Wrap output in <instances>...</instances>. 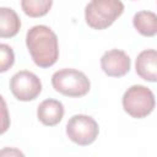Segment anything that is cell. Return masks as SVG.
<instances>
[{
  "label": "cell",
  "instance_id": "4",
  "mask_svg": "<svg viewBox=\"0 0 157 157\" xmlns=\"http://www.w3.org/2000/svg\"><path fill=\"white\" fill-rule=\"evenodd\" d=\"M123 108L132 118L142 119L152 113L156 105L153 92L142 85H134L129 87L123 94Z\"/></svg>",
  "mask_w": 157,
  "mask_h": 157
},
{
  "label": "cell",
  "instance_id": "6",
  "mask_svg": "<svg viewBox=\"0 0 157 157\" xmlns=\"http://www.w3.org/2000/svg\"><path fill=\"white\" fill-rule=\"evenodd\" d=\"M10 90L18 101L28 102L39 96L42 92V82L36 74L27 70H21L11 77Z\"/></svg>",
  "mask_w": 157,
  "mask_h": 157
},
{
  "label": "cell",
  "instance_id": "5",
  "mask_svg": "<svg viewBox=\"0 0 157 157\" xmlns=\"http://www.w3.org/2000/svg\"><path fill=\"white\" fill-rule=\"evenodd\" d=\"M99 134L97 121L85 114H76L70 118L66 124L67 137L80 146H87L96 141Z\"/></svg>",
  "mask_w": 157,
  "mask_h": 157
},
{
  "label": "cell",
  "instance_id": "13",
  "mask_svg": "<svg viewBox=\"0 0 157 157\" xmlns=\"http://www.w3.org/2000/svg\"><path fill=\"white\" fill-rule=\"evenodd\" d=\"M0 53H1V61H0V71L5 72L7 71L15 63V54L10 45L2 43L0 45Z\"/></svg>",
  "mask_w": 157,
  "mask_h": 157
},
{
  "label": "cell",
  "instance_id": "12",
  "mask_svg": "<svg viewBox=\"0 0 157 157\" xmlns=\"http://www.w3.org/2000/svg\"><path fill=\"white\" fill-rule=\"evenodd\" d=\"M53 0H21L22 11L29 17H42L52 9Z\"/></svg>",
  "mask_w": 157,
  "mask_h": 157
},
{
  "label": "cell",
  "instance_id": "2",
  "mask_svg": "<svg viewBox=\"0 0 157 157\" xmlns=\"http://www.w3.org/2000/svg\"><path fill=\"white\" fill-rule=\"evenodd\" d=\"M124 12L121 0H91L85 7L86 23L93 29H105Z\"/></svg>",
  "mask_w": 157,
  "mask_h": 157
},
{
  "label": "cell",
  "instance_id": "1",
  "mask_svg": "<svg viewBox=\"0 0 157 157\" xmlns=\"http://www.w3.org/2000/svg\"><path fill=\"white\" fill-rule=\"evenodd\" d=\"M26 45L33 63L39 67H50L59 58L58 37L48 26L37 25L29 28Z\"/></svg>",
  "mask_w": 157,
  "mask_h": 157
},
{
  "label": "cell",
  "instance_id": "8",
  "mask_svg": "<svg viewBox=\"0 0 157 157\" xmlns=\"http://www.w3.org/2000/svg\"><path fill=\"white\" fill-rule=\"evenodd\" d=\"M135 71L142 80L157 82V50H142L135 60Z\"/></svg>",
  "mask_w": 157,
  "mask_h": 157
},
{
  "label": "cell",
  "instance_id": "11",
  "mask_svg": "<svg viewBox=\"0 0 157 157\" xmlns=\"http://www.w3.org/2000/svg\"><path fill=\"white\" fill-rule=\"evenodd\" d=\"M135 29L144 37L157 34V15L152 11H139L132 17Z\"/></svg>",
  "mask_w": 157,
  "mask_h": 157
},
{
  "label": "cell",
  "instance_id": "9",
  "mask_svg": "<svg viewBox=\"0 0 157 157\" xmlns=\"http://www.w3.org/2000/svg\"><path fill=\"white\" fill-rule=\"evenodd\" d=\"M65 109L60 101L48 98L39 103L37 108V118L38 120L47 125V126H54L59 124L64 117Z\"/></svg>",
  "mask_w": 157,
  "mask_h": 157
},
{
  "label": "cell",
  "instance_id": "7",
  "mask_svg": "<svg viewBox=\"0 0 157 157\" xmlns=\"http://www.w3.org/2000/svg\"><path fill=\"white\" fill-rule=\"evenodd\" d=\"M131 60L129 55L119 49H110L101 58V67L103 72L110 77H121L130 70Z\"/></svg>",
  "mask_w": 157,
  "mask_h": 157
},
{
  "label": "cell",
  "instance_id": "10",
  "mask_svg": "<svg viewBox=\"0 0 157 157\" xmlns=\"http://www.w3.org/2000/svg\"><path fill=\"white\" fill-rule=\"evenodd\" d=\"M21 28V20L18 15L10 7L0 9V37H15Z\"/></svg>",
  "mask_w": 157,
  "mask_h": 157
},
{
  "label": "cell",
  "instance_id": "3",
  "mask_svg": "<svg viewBox=\"0 0 157 157\" xmlns=\"http://www.w3.org/2000/svg\"><path fill=\"white\" fill-rule=\"evenodd\" d=\"M52 85L54 90L66 97L86 96L91 88V82L85 72L76 69H61L53 74Z\"/></svg>",
  "mask_w": 157,
  "mask_h": 157
}]
</instances>
